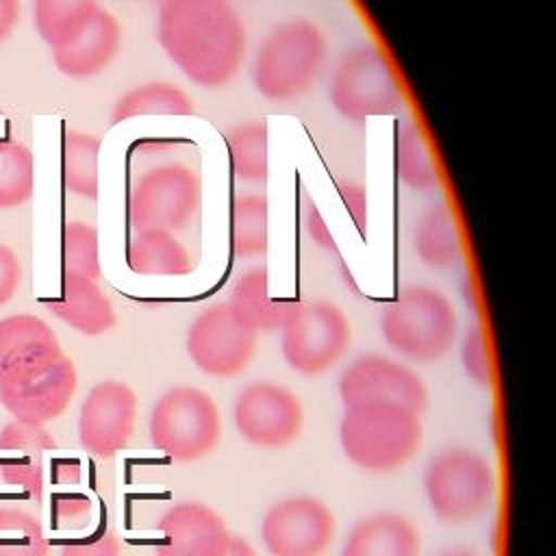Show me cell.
Segmentation results:
<instances>
[{
	"instance_id": "1",
	"label": "cell",
	"mask_w": 556,
	"mask_h": 556,
	"mask_svg": "<svg viewBox=\"0 0 556 556\" xmlns=\"http://www.w3.org/2000/svg\"><path fill=\"white\" fill-rule=\"evenodd\" d=\"M154 37L174 67L202 89L226 87L248 56V28L230 0H156Z\"/></svg>"
},
{
	"instance_id": "2",
	"label": "cell",
	"mask_w": 556,
	"mask_h": 556,
	"mask_svg": "<svg viewBox=\"0 0 556 556\" xmlns=\"http://www.w3.org/2000/svg\"><path fill=\"white\" fill-rule=\"evenodd\" d=\"M328 59L324 30L306 17H289L276 24L258 43L250 78L258 96L287 102L313 89Z\"/></svg>"
},
{
	"instance_id": "3",
	"label": "cell",
	"mask_w": 556,
	"mask_h": 556,
	"mask_svg": "<svg viewBox=\"0 0 556 556\" xmlns=\"http://www.w3.org/2000/svg\"><path fill=\"white\" fill-rule=\"evenodd\" d=\"M419 413L402 406L345 408L339 443L348 460L371 473H389L408 463L421 445Z\"/></svg>"
},
{
	"instance_id": "4",
	"label": "cell",
	"mask_w": 556,
	"mask_h": 556,
	"mask_svg": "<svg viewBox=\"0 0 556 556\" xmlns=\"http://www.w3.org/2000/svg\"><path fill=\"white\" fill-rule=\"evenodd\" d=\"M458 317L452 300L437 287L410 285L382 311L387 345L410 361H437L456 341Z\"/></svg>"
},
{
	"instance_id": "5",
	"label": "cell",
	"mask_w": 556,
	"mask_h": 556,
	"mask_svg": "<svg viewBox=\"0 0 556 556\" xmlns=\"http://www.w3.org/2000/svg\"><path fill=\"white\" fill-rule=\"evenodd\" d=\"M148 432L152 447L174 463H193L215 450L222 417L215 400L195 387H172L152 406Z\"/></svg>"
},
{
	"instance_id": "6",
	"label": "cell",
	"mask_w": 556,
	"mask_h": 556,
	"mask_svg": "<svg viewBox=\"0 0 556 556\" xmlns=\"http://www.w3.org/2000/svg\"><path fill=\"white\" fill-rule=\"evenodd\" d=\"M328 100L343 119L365 124L369 117L397 113L402 109V87L380 48L356 46L334 65Z\"/></svg>"
},
{
	"instance_id": "7",
	"label": "cell",
	"mask_w": 556,
	"mask_h": 556,
	"mask_svg": "<svg viewBox=\"0 0 556 556\" xmlns=\"http://www.w3.org/2000/svg\"><path fill=\"white\" fill-rule=\"evenodd\" d=\"M495 491L491 463L467 447L439 452L424 471V493L430 510L443 523L460 526L482 515Z\"/></svg>"
},
{
	"instance_id": "8",
	"label": "cell",
	"mask_w": 556,
	"mask_h": 556,
	"mask_svg": "<svg viewBox=\"0 0 556 556\" xmlns=\"http://www.w3.org/2000/svg\"><path fill=\"white\" fill-rule=\"evenodd\" d=\"M352 343V326L345 313L328 300L291 302L280 326L285 363L304 376L328 371Z\"/></svg>"
},
{
	"instance_id": "9",
	"label": "cell",
	"mask_w": 556,
	"mask_h": 556,
	"mask_svg": "<svg viewBox=\"0 0 556 556\" xmlns=\"http://www.w3.org/2000/svg\"><path fill=\"white\" fill-rule=\"evenodd\" d=\"M202 185L185 163H161L146 169L128 191V222L132 230L185 228L198 213Z\"/></svg>"
},
{
	"instance_id": "10",
	"label": "cell",
	"mask_w": 556,
	"mask_h": 556,
	"mask_svg": "<svg viewBox=\"0 0 556 556\" xmlns=\"http://www.w3.org/2000/svg\"><path fill=\"white\" fill-rule=\"evenodd\" d=\"M258 332L252 330L228 302L206 306L187 330V354L193 365L215 378L241 374L256 350Z\"/></svg>"
},
{
	"instance_id": "11",
	"label": "cell",
	"mask_w": 556,
	"mask_h": 556,
	"mask_svg": "<svg viewBox=\"0 0 556 556\" xmlns=\"http://www.w3.org/2000/svg\"><path fill=\"white\" fill-rule=\"evenodd\" d=\"M339 397L345 408L389 404L421 413L428 404V389L400 361L382 354H363L343 369Z\"/></svg>"
},
{
	"instance_id": "12",
	"label": "cell",
	"mask_w": 556,
	"mask_h": 556,
	"mask_svg": "<svg viewBox=\"0 0 556 556\" xmlns=\"http://www.w3.org/2000/svg\"><path fill=\"white\" fill-rule=\"evenodd\" d=\"M232 419L248 443L278 450L298 439L304 424V408L300 397L287 387L261 380L237 393Z\"/></svg>"
},
{
	"instance_id": "13",
	"label": "cell",
	"mask_w": 556,
	"mask_h": 556,
	"mask_svg": "<svg viewBox=\"0 0 556 556\" xmlns=\"http://www.w3.org/2000/svg\"><path fill=\"white\" fill-rule=\"evenodd\" d=\"M334 532L332 510L313 495L271 504L261 521V539L269 556H324Z\"/></svg>"
},
{
	"instance_id": "14",
	"label": "cell",
	"mask_w": 556,
	"mask_h": 556,
	"mask_svg": "<svg viewBox=\"0 0 556 556\" xmlns=\"http://www.w3.org/2000/svg\"><path fill=\"white\" fill-rule=\"evenodd\" d=\"M139 410L137 393L119 380L93 384L78 413V441L96 458H111L122 452L135 430Z\"/></svg>"
},
{
	"instance_id": "15",
	"label": "cell",
	"mask_w": 556,
	"mask_h": 556,
	"mask_svg": "<svg viewBox=\"0 0 556 556\" xmlns=\"http://www.w3.org/2000/svg\"><path fill=\"white\" fill-rule=\"evenodd\" d=\"M61 356V343L41 317L17 313L0 319V387L33 380Z\"/></svg>"
},
{
	"instance_id": "16",
	"label": "cell",
	"mask_w": 556,
	"mask_h": 556,
	"mask_svg": "<svg viewBox=\"0 0 556 556\" xmlns=\"http://www.w3.org/2000/svg\"><path fill=\"white\" fill-rule=\"evenodd\" d=\"M156 528V556H224L232 539L222 515L202 502L169 506Z\"/></svg>"
},
{
	"instance_id": "17",
	"label": "cell",
	"mask_w": 556,
	"mask_h": 556,
	"mask_svg": "<svg viewBox=\"0 0 556 556\" xmlns=\"http://www.w3.org/2000/svg\"><path fill=\"white\" fill-rule=\"evenodd\" d=\"M78 387V374L65 354L33 380L0 387V404L15 419L33 426H46L61 417Z\"/></svg>"
},
{
	"instance_id": "18",
	"label": "cell",
	"mask_w": 556,
	"mask_h": 556,
	"mask_svg": "<svg viewBox=\"0 0 556 556\" xmlns=\"http://www.w3.org/2000/svg\"><path fill=\"white\" fill-rule=\"evenodd\" d=\"M56 443L46 426L9 421L0 430V482L22 489L35 502L43 493V454L54 452Z\"/></svg>"
},
{
	"instance_id": "19",
	"label": "cell",
	"mask_w": 556,
	"mask_h": 556,
	"mask_svg": "<svg viewBox=\"0 0 556 556\" xmlns=\"http://www.w3.org/2000/svg\"><path fill=\"white\" fill-rule=\"evenodd\" d=\"M122 50V26L117 17L100 7L89 24L67 43L52 48L56 70L76 80L102 74Z\"/></svg>"
},
{
	"instance_id": "20",
	"label": "cell",
	"mask_w": 556,
	"mask_h": 556,
	"mask_svg": "<svg viewBox=\"0 0 556 556\" xmlns=\"http://www.w3.org/2000/svg\"><path fill=\"white\" fill-rule=\"evenodd\" d=\"M41 304H46L56 319L85 337L104 334L117 321L113 302L100 289L98 280L76 274H63L61 293L41 300Z\"/></svg>"
},
{
	"instance_id": "21",
	"label": "cell",
	"mask_w": 556,
	"mask_h": 556,
	"mask_svg": "<svg viewBox=\"0 0 556 556\" xmlns=\"http://www.w3.org/2000/svg\"><path fill=\"white\" fill-rule=\"evenodd\" d=\"M419 530L397 513H376L361 519L341 547V556H419Z\"/></svg>"
},
{
	"instance_id": "22",
	"label": "cell",
	"mask_w": 556,
	"mask_h": 556,
	"mask_svg": "<svg viewBox=\"0 0 556 556\" xmlns=\"http://www.w3.org/2000/svg\"><path fill=\"white\" fill-rule=\"evenodd\" d=\"M126 265L137 276H187L193 271L189 250L169 230H135L126 245Z\"/></svg>"
},
{
	"instance_id": "23",
	"label": "cell",
	"mask_w": 556,
	"mask_h": 556,
	"mask_svg": "<svg viewBox=\"0 0 556 556\" xmlns=\"http://www.w3.org/2000/svg\"><path fill=\"white\" fill-rule=\"evenodd\" d=\"M228 304L256 332L280 330L291 306V302L271 298L269 274L265 265H256L235 280Z\"/></svg>"
},
{
	"instance_id": "24",
	"label": "cell",
	"mask_w": 556,
	"mask_h": 556,
	"mask_svg": "<svg viewBox=\"0 0 556 556\" xmlns=\"http://www.w3.org/2000/svg\"><path fill=\"white\" fill-rule=\"evenodd\" d=\"M193 98L172 80H146L124 91L111 111V124L143 115H193Z\"/></svg>"
},
{
	"instance_id": "25",
	"label": "cell",
	"mask_w": 556,
	"mask_h": 556,
	"mask_svg": "<svg viewBox=\"0 0 556 556\" xmlns=\"http://www.w3.org/2000/svg\"><path fill=\"white\" fill-rule=\"evenodd\" d=\"M413 248L417 258L432 269H450L460 254L454 213L445 204H430L415 222Z\"/></svg>"
},
{
	"instance_id": "26",
	"label": "cell",
	"mask_w": 556,
	"mask_h": 556,
	"mask_svg": "<svg viewBox=\"0 0 556 556\" xmlns=\"http://www.w3.org/2000/svg\"><path fill=\"white\" fill-rule=\"evenodd\" d=\"M230 250L237 258L263 256L269 248V200L261 191L239 193L230 202Z\"/></svg>"
},
{
	"instance_id": "27",
	"label": "cell",
	"mask_w": 556,
	"mask_h": 556,
	"mask_svg": "<svg viewBox=\"0 0 556 556\" xmlns=\"http://www.w3.org/2000/svg\"><path fill=\"white\" fill-rule=\"evenodd\" d=\"M100 146L98 135L85 130H65L61 148V176L67 193L98 200L100 191Z\"/></svg>"
},
{
	"instance_id": "28",
	"label": "cell",
	"mask_w": 556,
	"mask_h": 556,
	"mask_svg": "<svg viewBox=\"0 0 556 556\" xmlns=\"http://www.w3.org/2000/svg\"><path fill=\"white\" fill-rule=\"evenodd\" d=\"M230 172L239 182L265 185L269 176V130L263 119H248L226 132Z\"/></svg>"
},
{
	"instance_id": "29",
	"label": "cell",
	"mask_w": 556,
	"mask_h": 556,
	"mask_svg": "<svg viewBox=\"0 0 556 556\" xmlns=\"http://www.w3.org/2000/svg\"><path fill=\"white\" fill-rule=\"evenodd\" d=\"M395 176L410 191H432L439 185V169L428 150L419 124L404 122L395 132L393 143Z\"/></svg>"
},
{
	"instance_id": "30",
	"label": "cell",
	"mask_w": 556,
	"mask_h": 556,
	"mask_svg": "<svg viewBox=\"0 0 556 556\" xmlns=\"http://www.w3.org/2000/svg\"><path fill=\"white\" fill-rule=\"evenodd\" d=\"M98 9V0H33V22L39 37L59 48L74 39Z\"/></svg>"
},
{
	"instance_id": "31",
	"label": "cell",
	"mask_w": 556,
	"mask_h": 556,
	"mask_svg": "<svg viewBox=\"0 0 556 556\" xmlns=\"http://www.w3.org/2000/svg\"><path fill=\"white\" fill-rule=\"evenodd\" d=\"M35 189V159L20 141L0 139V211L26 204Z\"/></svg>"
},
{
	"instance_id": "32",
	"label": "cell",
	"mask_w": 556,
	"mask_h": 556,
	"mask_svg": "<svg viewBox=\"0 0 556 556\" xmlns=\"http://www.w3.org/2000/svg\"><path fill=\"white\" fill-rule=\"evenodd\" d=\"M0 556H50L41 519L22 506L2 504Z\"/></svg>"
},
{
	"instance_id": "33",
	"label": "cell",
	"mask_w": 556,
	"mask_h": 556,
	"mask_svg": "<svg viewBox=\"0 0 556 556\" xmlns=\"http://www.w3.org/2000/svg\"><path fill=\"white\" fill-rule=\"evenodd\" d=\"M61 258L63 274H76L98 280L100 269V245L98 230L89 222L70 219L61 232Z\"/></svg>"
},
{
	"instance_id": "34",
	"label": "cell",
	"mask_w": 556,
	"mask_h": 556,
	"mask_svg": "<svg viewBox=\"0 0 556 556\" xmlns=\"http://www.w3.org/2000/svg\"><path fill=\"white\" fill-rule=\"evenodd\" d=\"M460 361L471 380H476L482 387L491 382V358H489L484 334L478 326H473L465 332L463 348H460Z\"/></svg>"
},
{
	"instance_id": "35",
	"label": "cell",
	"mask_w": 556,
	"mask_h": 556,
	"mask_svg": "<svg viewBox=\"0 0 556 556\" xmlns=\"http://www.w3.org/2000/svg\"><path fill=\"white\" fill-rule=\"evenodd\" d=\"M91 517V502L80 493H56L52 497V519L61 528H80Z\"/></svg>"
},
{
	"instance_id": "36",
	"label": "cell",
	"mask_w": 556,
	"mask_h": 556,
	"mask_svg": "<svg viewBox=\"0 0 556 556\" xmlns=\"http://www.w3.org/2000/svg\"><path fill=\"white\" fill-rule=\"evenodd\" d=\"M59 556H122V543L113 530H102L89 539L63 543Z\"/></svg>"
},
{
	"instance_id": "37",
	"label": "cell",
	"mask_w": 556,
	"mask_h": 556,
	"mask_svg": "<svg viewBox=\"0 0 556 556\" xmlns=\"http://www.w3.org/2000/svg\"><path fill=\"white\" fill-rule=\"evenodd\" d=\"M337 191L339 198L350 215V219L354 222L356 230L365 237L367 232V219H369V200H367V189L361 182L354 180H339L337 182Z\"/></svg>"
},
{
	"instance_id": "38",
	"label": "cell",
	"mask_w": 556,
	"mask_h": 556,
	"mask_svg": "<svg viewBox=\"0 0 556 556\" xmlns=\"http://www.w3.org/2000/svg\"><path fill=\"white\" fill-rule=\"evenodd\" d=\"M302 228L315 245H319L328 252H337L334 237H332L330 228L326 226V219L319 213V208L311 195H304V200H302Z\"/></svg>"
},
{
	"instance_id": "39",
	"label": "cell",
	"mask_w": 556,
	"mask_h": 556,
	"mask_svg": "<svg viewBox=\"0 0 556 556\" xmlns=\"http://www.w3.org/2000/svg\"><path fill=\"white\" fill-rule=\"evenodd\" d=\"M20 280H22V265L17 254L7 243H0V306L15 295Z\"/></svg>"
},
{
	"instance_id": "40",
	"label": "cell",
	"mask_w": 556,
	"mask_h": 556,
	"mask_svg": "<svg viewBox=\"0 0 556 556\" xmlns=\"http://www.w3.org/2000/svg\"><path fill=\"white\" fill-rule=\"evenodd\" d=\"M52 480L56 484H76L80 480V465L74 458L52 460Z\"/></svg>"
},
{
	"instance_id": "41",
	"label": "cell",
	"mask_w": 556,
	"mask_h": 556,
	"mask_svg": "<svg viewBox=\"0 0 556 556\" xmlns=\"http://www.w3.org/2000/svg\"><path fill=\"white\" fill-rule=\"evenodd\" d=\"M20 20V0H0V43L7 41Z\"/></svg>"
},
{
	"instance_id": "42",
	"label": "cell",
	"mask_w": 556,
	"mask_h": 556,
	"mask_svg": "<svg viewBox=\"0 0 556 556\" xmlns=\"http://www.w3.org/2000/svg\"><path fill=\"white\" fill-rule=\"evenodd\" d=\"M224 556H258V552L252 547L250 541H245L241 536H232Z\"/></svg>"
},
{
	"instance_id": "43",
	"label": "cell",
	"mask_w": 556,
	"mask_h": 556,
	"mask_svg": "<svg viewBox=\"0 0 556 556\" xmlns=\"http://www.w3.org/2000/svg\"><path fill=\"white\" fill-rule=\"evenodd\" d=\"M439 556H478V554L471 549H465V547H456V549H445Z\"/></svg>"
},
{
	"instance_id": "44",
	"label": "cell",
	"mask_w": 556,
	"mask_h": 556,
	"mask_svg": "<svg viewBox=\"0 0 556 556\" xmlns=\"http://www.w3.org/2000/svg\"><path fill=\"white\" fill-rule=\"evenodd\" d=\"M2 113H4V111H2V106H0V115H2Z\"/></svg>"
}]
</instances>
